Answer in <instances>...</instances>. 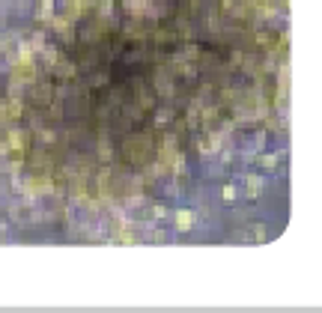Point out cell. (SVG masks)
I'll list each match as a JSON object with an SVG mask.
<instances>
[{"instance_id": "obj_1", "label": "cell", "mask_w": 322, "mask_h": 313, "mask_svg": "<svg viewBox=\"0 0 322 313\" xmlns=\"http://www.w3.org/2000/svg\"><path fill=\"white\" fill-rule=\"evenodd\" d=\"M176 224H179V230H188V227H191V215H188V212H182Z\"/></svg>"}, {"instance_id": "obj_2", "label": "cell", "mask_w": 322, "mask_h": 313, "mask_svg": "<svg viewBox=\"0 0 322 313\" xmlns=\"http://www.w3.org/2000/svg\"><path fill=\"white\" fill-rule=\"evenodd\" d=\"M0 233H3V224H0Z\"/></svg>"}]
</instances>
